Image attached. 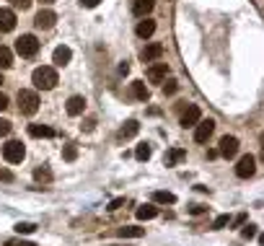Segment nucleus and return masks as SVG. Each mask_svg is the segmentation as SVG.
Returning <instances> with one entry per match:
<instances>
[{"instance_id":"37998d69","label":"nucleus","mask_w":264,"mask_h":246,"mask_svg":"<svg viewBox=\"0 0 264 246\" xmlns=\"http://www.w3.org/2000/svg\"><path fill=\"white\" fill-rule=\"evenodd\" d=\"M42 3H44V5H52V3H57V0H42Z\"/></svg>"},{"instance_id":"c03bdc74","label":"nucleus","mask_w":264,"mask_h":246,"mask_svg":"<svg viewBox=\"0 0 264 246\" xmlns=\"http://www.w3.org/2000/svg\"><path fill=\"white\" fill-rule=\"evenodd\" d=\"M0 83H3V75H0Z\"/></svg>"},{"instance_id":"9b49d317","label":"nucleus","mask_w":264,"mask_h":246,"mask_svg":"<svg viewBox=\"0 0 264 246\" xmlns=\"http://www.w3.org/2000/svg\"><path fill=\"white\" fill-rule=\"evenodd\" d=\"M168 75V65L166 62H156V65L148 68V80L150 83H161V80H166Z\"/></svg>"},{"instance_id":"473e14b6","label":"nucleus","mask_w":264,"mask_h":246,"mask_svg":"<svg viewBox=\"0 0 264 246\" xmlns=\"http://www.w3.org/2000/svg\"><path fill=\"white\" fill-rule=\"evenodd\" d=\"M13 8H21V11H26V8H31V0H11Z\"/></svg>"},{"instance_id":"f704fd0d","label":"nucleus","mask_w":264,"mask_h":246,"mask_svg":"<svg viewBox=\"0 0 264 246\" xmlns=\"http://www.w3.org/2000/svg\"><path fill=\"white\" fill-rule=\"evenodd\" d=\"M8 132H11V122H8V120H0V138H5Z\"/></svg>"},{"instance_id":"f3484780","label":"nucleus","mask_w":264,"mask_h":246,"mask_svg":"<svg viewBox=\"0 0 264 246\" xmlns=\"http://www.w3.org/2000/svg\"><path fill=\"white\" fill-rule=\"evenodd\" d=\"M117 236H120V239H143L145 228H140V225H124V228L117 231Z\"/></svg>"},{"instance_id":"58836bf2","label":"nucleus","mask_w":264,"mask_h":246,"mask_svg":"<svg viewBox=\"0 0 264 246\" xmlns=\"http://www.w3.org/2000/svg\"><path fill=\"white\" fill-rule=\"evenodd\" d=\"M0 179H3V181H13V174H11V171H5V169H0Z\"/></svg>"},{"instance_id":"0eeeda50","label":"nucleus","mask_w":264,"mask_h":246,"mask_svg":"<svg viewBox=\"0 0 264 246\" xmlns=\"http://www.w3.org/2000/svg\"><path fill=\"white\" fill-rule=\"evenodd\" d=\"M254 169H257L254 158L251 156H243L239 163H236V176H239V179H249V176H254Z\"/></svg>"},{"instance_id":"f257e3e1","label":"nucleus","mask_w":264,"mask_h":246,"mask_svg":"<svg viewBox=\"0 0 264 246\" xmlns=\"http://www.w3.org/2000/svg\"><path fill=\"white\" fill-rule=\"evenodd\" d=\"M31 80H34V86H36V88H42V91H52L54 86H57V70L49 68V65H42V68H36V70H34Z\"/></svg>"},{"instance_id":"2f4dec72","label":"nucleus","mask_w":264,"mask_h":246,"mask_svg":"<svg viewBox=\"0 0 264 246\" xmlns=\"http://www.w3.org/2000/svg\"><path fill=\"white\" fill-rule=\"evenodd\" d=\"M5 246H36V244H31V241H21V239H8Z\"/></svg>"},{"instance_id":"4be33fe9","label":"nucleus","mask_w":264,"mask_h":246,"mask_svg":"<svg viewBox=\"0 0 264 246\" xmlns=\"http://www.w3.org/2000/svg\"><path fill=\"white\" fill-rule=\"evenodd\" d=\"M153 202H156V205H174V202H176V195L158 189V192H153Z\"/></svg>"},{"instance_id":"f8f14e48","label":"nucleus","mask_w":264,"mask_h":246,"mask_svg":"<svg viewBox=\"0 0 264 246\" xmlns=\"http://www.w3.org/2000/svg\"><path fill=\"white\" fill-rule=\"evenodd\" d=\"M140 132V124L135 122V120H130V122H124L122 127H120V132H117V138L120 140H130V138H135V135Z\"/></svg>"},{"instance_id":"6e6552de","label":"nucleus","mask_w":264,"mask_h":246,"mask_svg":"<svg viewBox=\"0 0 264 246\" xmlns=\"http://www.w3.org/2000/svg\"><path fill=\"white\" fill-rule=\"evenodd\" d=\"M220 156H225V158H236V153H239V140L233 138V135H225V138L220 140Z\"/></svg>"},{"instance_id":"f03ea898","label":"nucleus","mask_w":264,"mask_h":246,"mask_svg":"<svg viewBox=\"0 0 264 246\" xmlns=\"http://www.w3.org/2000/svg\"><path fill=\"white\" fill-rule=\"evenodd\" d=\"M18 109H21V114H26V117H34L39 112V96H36V91H29V88L18 91Z\"/></svg>"},{"instance_id":"a211bd4d","label":"nucleus","mask_w":264,"mask_h":246,"mask_svg":"<svg viewBox=\"0 0 264 246\" xmlns=\"http://www.w3.org/2000/svg\"><path fill=\"white\" fill-rule=\"evenodd\" d=\"M161 54H163V44L153 42V44H148V47L143 49V60H145V62H153V60H158Z\"/></svg>"},{"instance_id":"39448f33","label":"nucleus","mask_w":264,"mask_h":246,"mask_svg":"<svg viewBox=\"0 0 264 246\" xmlns=\"http://www.w3.org/2000/svg\"><path fill=\"white\" fill-rule=\"evenodd\" d=\"M213 132H215V120H199L194 124V140L197 143H207Z\"/></svg>"},{"instance_id":"4468645a","label":"nucleus","mask_w":264,"mask_h":246,"mask_svg":"<svg viewBox=\"0 0 264 246\" xmlns=\"http://www.w3.org/2000/svg\"><path fill=\"white\" fill-rule=\"evenodd\" d=\"M83 109H86V98H83V96H70V98H68V114H70V117L83 114Z\"/></svg>"},{"instance_id":"7c9ffc66","label":"nucleus","mask_w":264,"mask_h":246,"mask_svg":"<svg viewBox=\"0 0 264 246\" xmlns=\"http://www.w3.org/2000/svg\"><path fill=\"white\" fill-rule=\"evenodd\" d=\"M241 236H243V239H254V236H257V225H243Z\"/></svg>"},{"instance_id":"a878e982","label":"nucleus","mask_w":264,"mask_h":246,"mask_svg":"<svg viewBox=\"0 0 264 246\" xmlns=\"http://www.w3.org/2000/svg\"><path fill=\"white\" fill-rule=\"evenodd\" d=\"M150 153H153V150H150V145H148V143H140V145H138V150H135V158H138V161H148V158H150Z\"/></svg>"},{"instance_id":"412c9836","label":"nucleus","mask_w":264,"mask_h":246,"mask_svg":"<svg viewBox=\"0 0 264 246\" xmlns=\"http://www.w3.org/2000/svg\"><path fill=\"white\" fill-rule=\"evenodd\" d=\"M138 36L140 39H148V36H153V31H156V21H150V18H145V21H140L138 24Z\"/></svg>"},{"instance_id":"5701e85b","label":"nucleus","mask_w":264,"mask_h":246,"mask_svg":"<svg viewBox=\"0 0 264 246\" xmlns=\"http://www.w3.org/2000/svg\"><path fill=\"white\" fill-rule=\"evenodd\" d=\"M156 215H158V207L156 205H140L138 207V218H140V221H153Z\"/></svg>"},{"instance_id":"20e7f679","label":"nucleus","mask_w":264,"mask_h":246,"mask_svg":"<svg viewBox=\"0 0 264 246\" xmlns=\"http://www.w3.org/2000/svg\"><path fill=\"white\" fill-rule=\"evenodd\" d=\"M26 156V148H24V143H18V140H11V143H5L3 145V158L8 163H21Z\"/></svg>"},{"instance_id":"9d476101","label":"nucleus","mask_w":264,"mask_h":246,"mask_svg":"<svg viewBox=\"0 0 264 246\" xmlns=\"http://www.w3.org/2000/svg\"><path fill=\"white\" fill-rule=\"evenodd\" d=\"M54 21H57V13L54 11H39L36 18H34V26L36 29H52Z\"/></svg>"},{"instance_id":"79ce46f5","label":"nucleus","mask_w":264,"mask_h":246,"mask_svg":"<svg viewBox=\"0 0 264 246\" xmlns=\"http://www.w3.org/2000/svg\"><path fill=\"white\" fill-rule=\"evenodd\" d=\"M120 73H122V75H127V73H130V65H127V62H122V65H120Z\"/></svg>"},{"instance_id":"b1692460","label":"nucleus","mask_w":264,"mask_h":246,"mask_svg":"<svg viewBox=\"0 0 264 246\" xmlns=\"http://www.w3.org/2000/svg\"><path fill=\"white\" fill-rule=\"evenodd\" d=\"M11 65H13V52L0 44V70H8Z\"/></svg>"},{"instance_id":"dca6fc26","label":"nucleus","mask_w":264,"mask_h":246,"mask_svg":"<svg viewBox=\"0 0 264 246\" xmlns=\"http://www.w3.org/2000/svg\"><path fill=\"white\" fill-rule=\"evenodd\" d=\"M70 57H72V49L70 47H65V44H62V47H57L54 49V54H52V60H54V65H68L70 62Z\"/></svg>"},{"instance_id":"c85d7f7f","label":"nucleus","mask_w":264,"mask_h":246,"mask_svg":"<svg viewBox=\"0 0 264 246\" xmlns=\"http://www.w3.org/2000/svg\"><path fill=\"white\" fill-rule=\"evenodd\" d=\"M16 231H18V233H34V231H36V225H34V223H18V225H16Z\"/></svg>"},{"instance_id":"cd10ccee","label":"nucleus","mask_w":264,"mask_h":246,"mask_svg":"<svg viewBox=\"0 0 264 246\" xmlns=\"http://www.w3.org/2000/svg\"><path fill=\"white\" fill-rule=\"evenodd\" d=\"M228 223H231V218H228V215H220V218H215V223H213V231H220V228H225Z\"/></svg>"},{"instance_id":"393cba45","label":"nucleus","mask_w":264,"mask_h":246,"mask_svg":"<svg viewBox=\"0 0 264 246\" xmlns=\"http://www.w3.org/2000/svg\"><path fill=\"white\" fill-rule=\"evenodd\" d=\"M34 179L36 181H44V184H49V181H52V171L47 166H39V169H34Z\"/></svg>"},{"instance_id":"ea45409f","label":"nucleus","mask_w":264,"mask_h":246,"mask_svg":"<svg viewBox=\"0 0 264 246\" xmlns=\"http://www.w3.org/2000/svg\"><path fill=\"white\" fill-rule=\"evenodd\" d=\"M243 223H246V215H243V213L233 218V225H243Z\"/></svg>"},{"instance_id":"6ab92c4d","label":"nucleus","mask_w":264,"mask_h":246,"mask_svg":"<svg viewBox=\"0 0 264 246\" xmlns=\"http://www.w3.org/2000/svg\"><path fill=\"white\" fill-rule=\"evenodd\" d=\"M184 158H187V150L184 148H171L163 161H166V166H176V163H181Z\"/></svg>"},{"instance_id":"ddd939ff","label":"nucleus","mask_w":264,"mask_h":246,"mask_svg":"<svg viewBox=\"0 0 264 246\" xmlns=\"http://www.w3.org/2000/svg\"><path fill=\"white\" fill-rule=\"evenodd\" d=\"M130 94H132V98H138V101H148L150 98V91H148V86H145L143 80L130 83Z\"/></svg>"},{"instance_id":"c9c22d12","label":"nucleus","mask_w":264,"mask_h":246,"mask_svg":"<svg viewBox=\"0 0 264 246\" xmlns=\"http://www.w3.org/2000/svg\"><path fill=\"white\" fill-rule=\"evenodd\" d=\"M205 210H207L205 205H192V207H189V213H192V215H202Z\"/></svg>"},{"instance_id":"72a5a7b5","label":"nucleus","mask_w":264,"mask_h":246,"mask_svg":"<svg viewBox=\"0 0 264 246\" xmlns=\"http://www.w3.org/2000/svg\"><path fill=\"white\" fill-rule=\"evenodd\" d=\"M122 205H124V197H117V199H112V202H109V210L114 213V210H120Z\"/></svg>"},{"instance_id":"e433bc0d","label":"nucleus","mask_w":264,"mask_h":246,"mask_svg":"<svg viewBox=\"0 0 264 246\" xmlns=\"http://www.w3.org/2000/svg\"><path fill=\"white\" fill-rule=\"evenodd\" d=\"M5 109H8V96L0 91V112H5Z\"/></svg>"},{"instance_id":"4c0bfd02","label":"nucleus","mask_w":264,"mask_h":246,"mask_svg":"<svg viewBox=\"0 0 264 246\" xmlns=\"http://www.w3.org/2000/svg\"><path fill=\"white\" fill-rule=\"evenodd\" d=\"M98 3H101V0H80V5H83V8H96Z\"/></svg>"},{"instance_id":"7ed1b4c3","label":"nucleus","mask_w":264,"mask_h":246,"mask_svg":"<svg viewBox=\"0 0 264 246\" xmlns=\"http://www.w3.org/2000/svg\"><path fill=\"white\" fill-rule=\"evenodd\" d=\"M16 52L21 54V57H34V54L39 52V39H36L34 34H24L21 39L16 42Z\"/></svg>"},{"instance_id":"bb28decb","label":"nucleus","mask_w":264,"mask_h":246,"mask_svg":"<svg viewBox=\"0 0 264 246\" xmlns=\"http://www.w3.org/2000/svg\"><path fill=\"white\" fill-rule=\"evenodd\" d=\"M62 158H65V161H75V158H78V148H75V145H65V150H62Z\"/></svg>"},{"instance_id":"423d86ee","label":"nucleus","mask_w":264,"mask_h":246,"mask_svg":"<svg viewBox=\"0 0 264 246\" xmlns=\"http://www.w3.org/2000/svg\"><path fill=\"white\" fill-rule=\"evenodd\" d=\"M199 120H202V112H199V106H194V104H189L184 112H181V120H179V124L181 127H194Z\"/></svg>"},{"instance_id":"aec40b11","label":"nucleus","mask_w":264,"mask_h":246,"mask_svg":"<svg viewBox=\"0 0 264 246\" xmlns=\"http://www.w3.org/2000/svg\"><path fill=\"white\" fill-rule=\"evenodd\" d=\"M29 135L31 138H54V130L47 124H29Z\"/></svg>"},{"instance_id":"a19ab883","label":"nucleus","mask_w":264,"mask_h":246,"mask_svg":"<svg viewBox=\"0 0 264 246\" xmlns=\"http://www.w3.org/2000/svg\"><path fill=\"white\" fill-rule=\"evenodd\" d=\"M94 124H96V120H86V122H83V130L91 132V130H94Z\"/></svg>"},{"instance_id":"2eb2a0df","label":"nucleus","mask_w":264,"mask_h":246,"mask_svg":"<svg viewBox=\"0 0 264 246\" xmlns=\"http://www.w3.org/2000/svg\"><path fill=\"white\" fill-rule=\"evenodd\" d=\"M153 5H156V0H135V3H132V13L140 16V18H145V16L153 11Z\"/></svg>"},{"instance_id":"1a4fd4ad","label":"nucleus","mask_w":264,"mask_h":246,"mask_svg":"<svg viewBox=\"0 0 264 246\" xmlns=\"http://www.w3.org/2000/svg\"><path fill=\"white\" fill-rule=\"evenodd\" d=\"M16 29V13L11 8H0V34H8Z\"/></svg>"},{"instance_id":"c756f323","label":"nucleus","mask_w":264,"mask_h":246,"mask_svg":"<svg viewBox=\"0 0 264 246\" xmlns=\"http://www.w3.org/2000/svg\"><path fill=\"white\" fill-rule=\"evenodd\" d=\"M176 88H179V83H176V80H166V86H163V94H166V96H171V94H176Z\"/></svg>"}]
</instances>
